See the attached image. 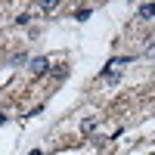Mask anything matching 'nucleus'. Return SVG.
<instances>
[{
  "instance_id": "9",
  "label": "nucleus",
  "mask_w": 155,
  "mask_h": 155,
  "mask_svg": "<svg viewBox=\"0 0 155 155\" xmlns=\"http://www.w3.org/2000/svg\"><path fill=\"white\" fill-rule=\"evenodd\" d=\"M28 22H31V16H28V12H22V16L16 19V25H28Z\"/></svg>"
},
{
  "instance_id": "4",
  "label": "nucleus",
  "mask_w": 155,
  "mask_h": 155,
  "mask_svg": "<svg viewBox=\"0 0 155 155\" xmlns=\"http://www.w3.org/2000/svg\"><path fill=\"white\" fill-rule=\"evenodd\" d=\"M90 12H93L90 6H78V9H74V19H78V22H87V19H90Z\"/></svg>"
},
{
  "instance_id": "7",
  "label": "nucleus",
  "mask_w": 155,
  "mask_h": 155,
  "mask_svg": "<svg viewBox=\"0 0 155 155\" xmlns=\"http://www.w3.org/2000/svg\"><path fill=\"white\" fill-rule=\"evenodd\" d=\"M22 62H28V56H25V53H16V56H12V65H22Z\"/></svg>"
},
{
  "instance_id": "11",
  "label": "nucleus",
  "mask_w": 155,
  "mask_h": 155,
  "mask_svg": "<svg viewBox=\"0 0 155 155\" xmlns=\"http://www.w3.org/2000/svg\"><path fill=\"white\" fill-rule=\"evenodd\" d=\"M0 124H6V115H3V112H0Z\"/></svg>"
},
{
  "instance_id": "2",
  "label": "nucleus",
  "mask_w": 155,
  "mask_h": 155,
  "mask_svg": "<svg viewBox=\"0 0 155 155\" xmlns=\"http://www.w3.org/2000/svg\"><path fill=\"white\" fill-rule=\"evenodd\" d=\"M137 16L140 19H155V3H140L137 6Z\"/></svg>"
},
{
  "instance_id": "1",
  "label": "nucleus",
  "mask_w": 155,
  "mask_h": 155,
  "mask_svg": "<svg viewBox=\"0 0 155 155\" xmlns=\"http://www.w3.org/2000/svg\"><path fill=\"white\" fill-rule=\"evenodd\" d=\"M28 68H31V74L41 78V74H47V71H50V59H47V56H34V59L28 62Z\"/></svg>"
},
{
  "instance_id": "6",
  "label": "nucleus",
  "mask_w": 155,
  "mask_h": 155,
  "mask_svg": "<svg viewBox=\"0 0 155 155\" xmlns=\"http://www.w3.org/2000/svg\"><path fill=\"white\" fill-rule=\"evenodd\" d=\"M37 9H41V12H53V9H56V0H47V3H41Z\"/></svg>"
},
{
  "instance_id": "3",
  "label": "nucleus",
  "mask_w": 155,
  "mask_h": 155,
  "mask_svg": "<svg viewBox=\"0 0 155 155\" xmlns=\"http://www.w3.org/2000/svg\"><path fill=\"white\" fill-rule=\"evenodd\" d=\"M93 130H96V118H84L81 121V134L87 137V134H93Z\"/></svg>"
},
{
  "instance_id": "5",
  "label": "nucleus",
  "mask_w": 155,
  "mask_h": 155,
  "mask_svg": "<svg viewBox=\"0 0 155 155\" xmlns=\"http://www.w3.org/2000/svg\"><path fill=\"white\" fill-rule=\"evenodd\" d=\"M50 71H53V78H65L68 74V65H56V68H50Z\"/></svg>"
},
{
  "instance_id": "10",
  "label": "nucleus",
  "mask_w": 155,
  "mask_h": 155,
  "mask_svg": "<svg viewBox=\"0 0 155 155\" xmlns=\"http://www.w3.org/2000/svg\"><path fill=\"white\" fill-rule=\"evenodd\" d=\"M28 155H44V152H41V149H31V152H28Z\"/></svg>"
},
{
  "instance_id": "8",
  "label": "nucleus",
  "mask_w": 155,
  "mask_h": 155,
  "mask_svg": "<svg viewBox=\"0 0 155 155\" xmlns=\"http://www.w3.org/2000/svg\"><path fill=\"white\" fill-rule=\"evenodd\" d=\"M143 56H146V59H152V56H155V41H152V44L143 50Z\"/></svg>"
}]
</instances>
